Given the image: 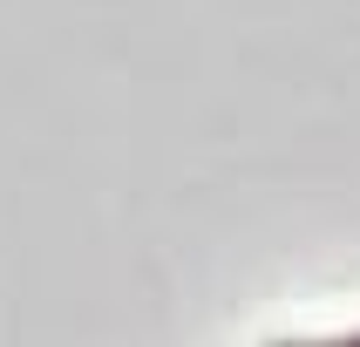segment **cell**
Returning <instances> with one entry per match:
<instances>
[{
    "label": "cell",
    "mask_w": 360,
    "mask_h": 347,
    "mask_svg": "<svg viewBox=\"0 0 360 347\" xmlns=\"http://www.w3.org/2000/svg\"><path fill=\"white\" fill-rule=\"evenodd\" d=\"M272 347H360V334H326V341H272Z\"/></svg>",
    "instance_id": "cell-1"
}]
</instances>
